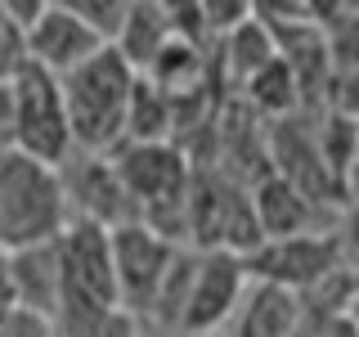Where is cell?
Wrapping results in <instances>:
<instances>
[{"label":"cell","mask_w":359,"mask_h":337,"mask_svg":"<svg viewBox=\"0 0 359 337\" xmlns=\"http://www.w3.org/2000/svg\"><path fill=\"white\" fill-rule=\"evenodd\" d=\"M140 72L121 59L117 50H99L86 59L76 72L63 77V108L72 126V153H99L112 157L126 144V117H130V95Z\"/></svg>","instance_id":"1"},{"label":"cell","mask_w":359,"mask_h":337,"mask_svg":"<svg viewBox=\"0 0 359 337\" xmlns=\"http://www.w3.org/2000/svg\"><path fill=\"white\" fill-rule=\"evenodd\" d=\"M67 198L54 166L32 162L18 149H0V252L54 243L63 234Z\"/></svg>","instance_id":"2"},{"label":"cell","mask_w":359,"mask_h":337,"mask_svg":"<svg viewBox=\"0 0 359 337\" xmlns=\"http://www.w3.org/2000/svg\"><path fill=\"white\" fill-rule=\"evenodd\" d=\"M9 90H14V144L9 149L59 171L72 157V126H67L59 77L22 59L18 72L9 77Z\"/></svg>","instance_id":"3"},{"label":"cell","mask_w":359,"mask_h":337,"mask_svg":"<svg viewBox=\"0 0 359 337\" xmlns=\"http://www.w3.org/2000/svg\"><path fill=\"white\" fill-rule=\"evenodd\" d=\"M54 252H59V279H63L59 306H121L117 275H112V243L104 225L67 220L63 234L54 239Z\"/></svg>","instance_id":"4"},{"label":"cell","mask_w":359,"mask_h":337,"mask_svg":"<svg viewBox=\"0 0 359 337\" xmlns=\"http://www.w3.org/2000/svg\"><path fill=\"white\" fill-rule=\"evenodd\" d=\"M341 247V234H297V239H269L261 243L252 256H247V275L256 284H274V288H287L297 297H306L314 284L332 275L337 265H346Z\"/></svg>","instance_id":"5"},{"label":"cell","mask_w":359,"mask_h":337,"mask_svg":"<svg viewBox=\"0 0 359 337\" xmlns=\"http://www.w3.org/2000/svg\"><path fill=\"white\" fill-rule=\"evenodd\" d=\"M108 243H112V275H117V301L126 306L135 319L153 310L157 301V288H162L166 270H171L175 243H166L157 230H149L144 220H130V225H117L108 230Z\"/></svg>","instance_id":"6"},{"label":"cell","mask_w":359,"mask_h":337,"mask_svg":"<svg viewBox=\"0 0 359 337\" xmlns=\"http://www.w3.org/2000/svg\"><path fill=\"white\" fill-rule=\"evenodd\" d=\"M112 166H117L126 194L140 207V220L157 207H171L189 194L194 185V166H189V153L180 144H121L112 153Z\"/></svg>","instance_id":"7"},{"label":"cell","mask_w":359,"mask_h":337,"mask_svg":"<svg viewBox=\"0 0 359 337\" xmlns=\"http://www.w3.org/2000/svg\"><path fill=\"white\" fill-rule=\"evenodd\" d=\"M59 180H63V198H67V216L72 220H95V225H104V230L140 220V207H135V198L126 194L112 157L72 153L59 166Z\"/></svg>","instance_id":"8"},{"label":"cell","mask_w":359,"mask_h":337,"mask_svg":"<svg viewBox=\"0 0 359 337\" xmlns=\"http://www.w3.org/2000/svg\"><path fill=\"white\" fill-rule=\"evenodd\" d=\"M247 284H252V275H247L243 256H233V252H198L194 284H189V297H184L175 333L211 337L233 315V306H238V297L247 292Z\"/></svg>","instance_id":"9"},{"label":"cell","mask_w":359,"mask_h":337,"mask_svg":"<svg viewBox=\"0 0 359 337\" xmlns=\"http://www.w3.org/2000/svg\"><path fill=\"white\" fill-rule=\"evenodd\" d=\"M99 50H108L104 41L81 22V14L72 9V0H45L36 22L22 32V59L45 67L50 77H63L76 72L86 59H95Z\"/></svg>","instance_id":"10"},{"label":"cell","mask_w":359,"mask_h":337,"mask_svg":"<svg viewBox=\"0 0 359 337\" xmlns=\"http://www.w3.org/2000/svg\"><path fill=\"white\" fill-rule=\"evenodd\" d=\"M247 194H252V211H256V225H261L265 243L269 239H297V234H332L337 225H341L337 211L314 207L306 194H297V189H292L287 180H278L274 171L261 176Z\"/></svg>","instance_id":"11"},{"label":"cell","mask_w":359,"mask_h":337,"mask_svg":"<svg viewBox=\"0 0 359 337\" xmlns=\"http://www.w3.org/2000/svg\"><path fill=\"white\" fill-rule=\"evenodd\" d=\"M301 319H306V306H301L297 292L252 279L247 292L238 297V306H233V315L211 337H292Z\"/></svg>","instance_id":"12"},{"label":"cell","mask_w":359,"mask_h":337,"mask_svg":"<svg viewBox=\"0 0 359 337\" xmlns=\"http://www.w3.org/2000/svg\"><path fill=\"white\" fill-rule=\"evenodd\" d=\"M5 275H9L14 306H27V310H36V315H50V319L59 315L63 279H59V252H54V243L9 252L5 256Z\"/></svg>","instance_id":"13"},{"label":"cell","mask_w":359,"mask_h":337,"mask_svg":"<svg viewBox=\"0 0 359 337\" xmlns=\"http://www.w3.org/2000/svg\"><path fill=\"white\" fill-rule=\"evenodd\" d=\"M166 41H171V5H144V0H130V14H126V22H121V37L112 41V50H117L135 72H144Z\"/></svg>","instance_id":"14"},{"label":"cell","mask_w":359,"mask_h":337,"mask_svg":"<svg viewBox=\"0 0 359 337\" xmlns=\"http://www.w3.org/2000/svg\"><path fill=\"white\" fill-rule=\"evenodd\" d=\"M243 95H247V104H252V112H261L269 126L297 117V112H306V99H301L297 77H292V67L278 59V54L243 86Z\"/></svg>","instance_id":"15"},{"label":"cell","mask_w":359,"mask_h":337,"mask_svg":"<svg viewBox=\"0 0 359 337\" xmlns=\"http://www.w3.org/2000/svg\"><path fill=\"white\" fill-rule=\"evenodd\" d=\"M220 50H224V54H220L224 72H229L238 86H247V81H252V77L278 54V50H274V37H269V27L256 18V9H252V18H247L238 32H229V37L220 41Z\"/></svg>","instance_id":"16"},{"label":"cell","mask_w":359,"mask_h":337,"mask_svg":"<svg viewBox=\"0 0 359 337\" xmlns=\"http://www.w3.org/2000/svg\"><path fill=\"white\" fill-rule=\"evenodd\" d=\"M72 9L81 14V22L95 32L104 45H112L121 37V22L130 14V0H72Z\"/></svg>","instance_id":"17"},{"label":"cell","mask_w":359,"mask_h":337,"mask_svg":"<svg viewBox=\"0 0 359 337\" xmlns=\"http://www.w3.org/2000/svg\"><path fill=\"white\" fill-rule=\"evenodd\" d=\"M0 337H59L50 315H36L27 306H9L0 315Z\"/></svg>","instance_id":"18"},{"label":"cell","mask_w":359,"mask_h":337,"mask_svg":"<svg viewBox=\"0 0 359 337\" xmlns=\"http://www.w3.org/2000/svg\"><path fill=\"white\" fill-rule=\"evenodd\" d=\"M292 337H359V324L351 315H310L297 324V333Z\"/></svg>","instance_id":"19"},{"label":"cell","mask_w":359,"mask_h":337,"mask_svg":"<svg viewBox=\"0 0 359 337\" xmlns=\"http://www.w3.org/2000/svg\"><path fill=\"white\" fill-rule=\"evenodd\" d=\"M337 234H341L346 256L359 265V202H355V207H346V216H341V225H337Z\"/></svg>","instance_id":"20"},{"label":"cell","mask_w":359,"mask_h":337,"mask_svg":"<svg viewBox=\"0 0 359 337\" xmlns=\"http://www.w3.org/2000/svg\"><path fill=\"white\" fill-rule=\"evenodd\" d=\"M14 144V90L9 81H0V149Z\"/></svg>","instance_id":"21"},{"label":"cell","mask_w":359,"mask_h":337,"mask_svg":"<svg viewBox=\"0 0 359 337\" xmlns=\"http://www.w3.org/2000/svg\"><path fill=\"white\" fill-rule=\"evenodd\" d=\"M341 194H346V207L359 202V149L351 153V162H346V171H341Z\"/></svg>","instance_id":"22"},{"label":"cell","mask_w":359,"mask_h":337,"mask_svg":"<svg viewBox=\"0 0 359 337\" xmlns=\"http://www.w3.org/2000/svg\"><path fill=\"white\" fill-rule=\"evenodd\" d=\"M14 306V292H9V275H5V252H0V315Z\"/></svg>","instance_id":"23"},{"label":"cell","mask_w":359,"mask_h":337,"mask_svg":"<svg viewBox=\"0 0 359 337\" xmlns=\"http://www.w3.org/2000/svg\"><path fill=\"white\" fill-rule=\"evenodd\" d=\"M9 32H14V27H9V22H5V18H0V41H5V37H9Z\"/></svg>","instance_id":"24"},{"label":"cell","mask_w":359,"mask_h":337,"mask_svg":"<svg viewBox=\"0 0 359 337\" xmlns=\"http://www.w3.org/2000/svg\"><path fill=\"white\" fill-rule=\"evenodd\" d=\"M355 126H359V112H355Z\"/></svg>","instance_id":"25"}]
</instances>
